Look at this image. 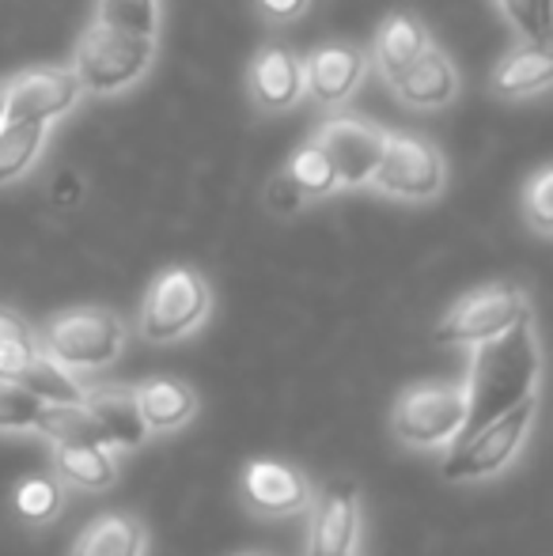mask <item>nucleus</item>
<instances>
[{"label": "nucleus", "instance_id": "nucleus-6", "mask_svg": "<svg viewBox=\"0 0 553 556\" xmlns=\"http://www.w3.org/2000/svg\"><path fill=\"white\" fill-rule=\"evenodd\" d=\"M535 409H539V394H527L524 402H516L512 409L497 413L493 420L463 435L451 458L443 462V477L448 481H474V477H489L501 466H508V458L519 451L527 428H531Z\"/></svg>", "mask_w": 553, "mask_h": 556}, {"label": "nucleus", "instance_id": "nucleus-31", "mask_svg": "<svg viewBox=\"0 0 553 556\" xmlns=\"http://www.w3.org/2000/svg\"><path fill=\"white\" fill-rule=\"evenodd\" d=\"M303 205H307V201H303V193L292 186V178H288L285 170H277L266 186V208L274 216H296Z\"/></svg>", "mask_w": 553, "mask_h": 556}, {"label": "nucleus", "instance_id": "nucleus-9", "mask_svg": "<svg viewBox=\"0 0 553 556\" xmlns=\"http://www.w3.org/2000/svg\"><path fill=\"white\" fill-rule=\"evenodd\" d=\"M84 99V88L68 65H38L27 73H15L8 80V122H46L76 111Z\"/></svg>", "mask_w": 553, "mask_h": 556}, {"label": "nucleus", "instance_id": "nucleus-30", "mask_svg": "<svg viewBox=\"0 0 553 556\" xmlns=\"http://www.w3.org/2000/svg\"><path fill=\"white\" fill-rule=\"evenodd\" d=\"M15 507H20L23 519L30 522H46L58 515L61 507V489L50 477H27V481L15 489Z\"/></svg>", "mask_w": 553, "mask_h": 556}, {"label": "nucleus", "instance_id": "nucleus-7", "mask_svg": "<svg viewBox=\"0 0 553 556\" xmlns=\"http://www.w3.org/2000/svg\"><path fill=\"white\" fill-rule=\"evenodd\" d=\"M387 132H391L387 125L372 122V117H364V114H330L318 122L311 140H315L326 152V160L334 163L338 190H361V186L372 182L379 160H384Z\"/></svg>", "mask_w": 553, "mask_h": 556}, {"label": "nucleus", "instance_id": "nucleus-4", "mask_svg": "<svg viewBox=\"0 0 553 556\" xmlns=\"http://www.w3.org/2000/svg\"><path fill=\"white\" fill-rule=\"evenodd\" d=\"M209 307H213V292L198 269H186V265L163 269L140 303V333L152 344L178 341L205 323Z\"/></svg>", "mask_w": 553, "mask_h": 556}, {"label": "nucleus", "instance_id": "nucleus-8", "mask_svg": "<svg viewBox=\"0 0 553 556\" xmlns=\"http://www.w3.org/2000/svg\"><path fill=\"white\" fill-rule=\"evenodd\" d=\"M524 315H531L524 288L489 285V288H478V292L463 295V300L440 318V326L432 330V341L436 344H478V341H486V337L508 330V326Z\"/></svg>", "mask_w": 553, "mask_h": 556}, {"label": "nucleus", "instance_id": "nucleus-12", "mask_svg": "<svg viewBox=\"0 0 553 556\" xmlns=\"http://www.w3.org/2000/svg\"><path fill=\"white\" fill-rule=\"evenodd\" d=\"M303 76L323 111H341L368 76V53L356 42H323L303 58Z\"/></svg>", "mask_w": 553, "mask_h": 556}, {"label": "nucleus", "instance_id": "nucleus-28", "mask_svg": "<svg viewBox=\"0 0 553 556\" xmlns=\"http://www.w3.org/2000/svg\"><path fill=\"white\" fill-rule=\"evenodd\" d=\"M38 409H42V397L30 394L23 382L0 375V432H27V428H35Z\"/></svg>", "mask_w": 553, "mask_h": 556}, {"label": "nucleus", "instance_id": "nucleus-24", "mask_svg": "<svg viewBox=\"0 0 553 556\" xmlns=\"http://www.w3.org/2000/svg\"><path fill=\"white\" fill-rule=\"evenodd\" d=\"M280 170L292 178V186L303 193V201H307V205H311V201H323V198H330V193H338V175H334V163L326 160V152L311 137L296 148L292 160H288Z\"/></svg>", "mask_w": 553, "mask_h": 556}, {"label": "nucleus", "instance_id": "nucleus-21", "mask_svg": "<svg viewBox=\"0 0 553 556\" xmlns=\"http://www.w3.org/2000/svg\"><path fill=\"white\" fill-rule=\"evenodd\" d=\"M68 556H144V527L126 515H103L80 530Z\"/></svg>", "mask_w": 553, "mask_h": 556}, {"label": "nucleus", "instance_id": "nucleus-14", "mask_svg": "<svg viewBox=\"0 0 553 556\" xmlns=\"http://www.w3.org/2000/svg\"><path fill=\"white\" fill-rule=\"evenodd\" d=\"M553 84V53L550 42H527L519 38L489 76V91L504 103H524V99L546 96Z\"/></svg>", "mask_w": 553, "mask_h": 556}, {"label": "nucleus", "instance_id": "nucleus-17", "mask_svg": "<svg viewBox=\"0 0 553 556\" xmlns=\"http://www.w3.org/2000/svg\"><path fill=\"white\" fill-rule=\"evenodd\" d=\"M243 489L251 504L266 515H292L307 504V481L280 462H251L243 473Z\"/></svg>", "mask_w": 553, "mask_h": 556}, {"label": "nucleus", "instance_id": "nucleus-3", "mask_svg": "<svg viewBox=\"0 0 553 556\" xmlns=\"http://www.w3.org/2000/svg\"><path fill=\"white\" fill-rule=\"evenodd\" d=\"M368 186L391 201L425 205V201H436L448 190V160L432 140L391 129L384 144V160H379Z\"/></svg>", "mask_w": 553, "mask_h": 556}, {"label": "nucleus", "instance_id": "nucleus-27", "mask_svg": "<svg viewBox=\"0 0 553 556\" xmlns=\"http://www.w3.org/2000/svg\"><path fill=\"white\" fill-rule=\"evenodd\" d=\"M501 20L527 42H550V0H493Z\"/></svg>", "mask_w": 553, "mask_h": 556}, {"label": "nucleus", "instance_id": "nucleus-26", "mask_svg": "<svg viewBox=\"0 0 553 556\" xmlns=\"http://www.w3.org/2000/svg\"><path fill=\"white\" fill-rule=\"evenodd\" d=\"M96 20L114 30H126V35L160 38L163 0H99Z\"/></svg>", "mask_w": 553, "mask_h": 556}, {"label": "nucleus", "instance_id": "nucleus-22", "mask_svg": "<svg viewBox=\"0 0 553 556\" xmlns=\"http://www.w3.org/2000/svg\"><path fill=\"white\" fill-rule=\"evenodd\" d=\"M15 382H23L42 402H84V387L73 379V371L42 349L30 352L27 364L15 371Z\"/></svg>", "mask_w": 553, "mask_h": 556}, {"label": "nucleus", "instance_id": "nucleus-11", "mask_svg": "<svg viewBox=\"0 0 553 556\" xmlns=\"http://www.w3.org/2000/svg\"><path fill=\"white\" fill-rule=\"evenodd\" d=\"M247 96L254 111L262 114H288L307 99V76L303 58L285 42H266L251 58L247 68Z\"/></svg>", "mask_w": 553, "mask_h": 556}, {"label": "nucleus", "instance_id": "nucleus-2", "mask_svg": "<svg viewBox=\"0 0 553 556\" xmlns=\"http://www.w3.org/2000/svg\"><path fill=\"white\" fill-rule=\"evenodd\" d=\"M155 58H160V38L126 35V30H114L106 23L91 20L84 35L76 38V53L68 68L80 80L84 96L114 99L137 88L152 73Z\"/></svg>", "mask_w": 553, "mask_h": 556}, {"label": "nucleus", "instance_id": "nucleus-16", "mask_svg": "<svg viewBox=\"0 0 553 556\" xmlns=\"http://www.w3.org/2000/svg\"><path fill=\"white\" fill-rule=\"evenodd\" d=\"M428 42H432V35H428V27L414 12H391V15H384V23L376 27L368 65L379 73V80L391 84Z\"/></svg>", "mask_w": 553, "mask_h": 556}, {"label": "nucleus", "instance_id": "nucleus-1", "mask_svg": "<svg viewBox=\"0 0 553 556\" xmlns=\"http://www.w3.org/2000/svg\"><path fill=\"white\" fill-rule=\"evenodd\" d=\"M539 337H535L531 315L516 318L508 330L486 337L474 344L470 375L463 382L466 394V420L455 440L470 435L478 425L493 420L497 413L512 409L527 394H539Z\"/></svg>", "mask_w": 553, "mask_h": 556}, {"label": "nucleus", "instance_id": "nucleus-10", "mask_svg": "<svg viewBox=\"0 0 553 556\" xmlns=\"http://www.w3.org/2000/svg\"><path fill=\"white\" fill-rule=\"evenodd\" d=\"M466 420L463 387H420L394 405V435L414 446H436L458 435Z\"/></svg>", "mask_w": 553, "mask_h": 556}, {"label": "nucleus", "instance_id": "nucleus-32", "mask_svg": "<svg viewBox=\"0 0 553 556\" xmlns=\"http://www.w3.org/2000/svg\"><path fill=\"white\" fill-rule=\"evenodd\" d=\"M311 0H254V12L269 23V27H288V23L303 20Z\"/></svg>", "mask_w": 553, "mask_h": 556}, {"label": "nucleus", "instance_id": "nucleus-18", "mask_svg": "<svg viewBox=\"0 0 553 556\" xmlns=\"http://www.w3.org/2000/svg\"><path fill=\"white\" fill-rule=\"evenodd\" d=\"M84 405L96 417L106 446H140L148 435L137 409V394L129 390H84Z\"/></svg>", "mask_w": 553, "mask_h": 556}, {"label": "nucleus", "instance_id": "nucleus-29", "mask_svg": "<svg viewBox=\"0 0 553 556\" xmlns=\"http://www.w3.org/2000/svg\"><path fill=\"white\" fill-rule=\"evenodd\" d=\"M524 220L531 224L535 235L550 239L553 235V170L539 167L531 182L524 186Z\"/></svg>", "mask_w": 553, "mask_h": 556}, {"label": "nucleus", "instance_id": "nucleus-35", "mask_svg": "<svg viewBox=\"0 0 553 556\" xmlns=\"http://www.w3.org/2000/svg\"><path fill=\"white\" fill-rule=\"evenodd\" d=\"M251 556H259V553H251Z\"/></svg>", "mask_w": 553, "mask_h": 556}, {"label": "nucleus", "instance_id": "nucleus-13", "mask_svg": "<svg viewBox=\"0 0 553 556\" xmlns=\"http://www.w3.org/2000/svg\"><path fill=\"white\" fill-rule=\"evenodd\" d=\"M387 88L394 91L402 106L410 111H420V114H432V111H443L451 106L458 96H463V76H458L455 61L440 50L436 42H428L425 50L394 76Z\"/></svg>", "mask_w": 553, "mask_h": 556}, {"label": "nucleus", "instance_id": "nucleus-33", "mask_svg": "<svg viewBox=\"0 0 553 556\" xmlns=\"http://www.w3.org/2000/svg\"><path fill=\"white\" fill-rule=\"evenodd\" d=\"M27 337H35V333L27 330V323H23L20 315H12V311L0 307V344H8V341H27Z\"/></svg>", "mask_w": 553, "mask_h": 556}, {"label": "nucleus", "instance_id": "nucleus-15", "mask_svg": "<svg viewBox=\"0 0 553 556\" xmlns=\"http://www.w3.org/2000/svg\"><path fill=\"white\" fill-rule=\"evenodd\" d=\"M356 542V489L353 481H330L311 519V556H353Z\"/></svg>", "mask_w": 553, "mask_h": 556}, {"label": "nucleus", "instance_id": "nucleus-20", "mask_svg": "<svg viewBox=\"0 0 553 556\" xmlns=\"http://www.w3.org/2000/svg\"><path fill=\"white\" fill-rule=\"evenodd\" d=\"M50 140L46 122H4L0 125V190L30 175Z\"/></svg>", "mask_w": 553, "mask_h": 556}, {"label": "nucleus", "instance_id": "nucleus-23", "mask_svg": "<svg viewBox=\"0 0 553 556\" xmlns=\"http://www.w3.org/2000/svg\"><path fill=\"white\" fill-rule=\"evenodd\" d=\"M35 428L53 443H99V446H106L96 417H91L84 402H42Z\"/></svg>", "mask_w": 553, "mask_h": 556}, {"label": "nucleus", "instance_id": "nucleus-5", "mask_svg": "<svg viewBox=\"0 0 553 556\" xmlns=\"http://www.w3.org/2000/svg\"><path fill=\"white\" fill-rule=\"evenodd\" d=\"M126 344V326L106 307H76L42 326V352L65 367H106Z\"/></svg>", "mask_w": 553, "mask_h": 556}, {"label": "nucleus", "instance_id": "nucleus-25", "mask_svg": "<svg viewBox=\"0 0 553 556\" xmlns=\"http://www.w3.org/2000/svg\"><path fill=\"white\" fill-rule=\"evenodd\" d=\"M58 469L65 481L80 484V489L114 484V462L99 443H58Z\"/></svg>", "mask_w": 553, "mask_h": 556}, {"label": "nucleus", "instance_id": "nucleus-34", "mask_svg": "<svg viewBox=\"0 0 553 556\" xmlns=\"http://www.w3.org/2000/svg\"><path fill=\"white\" fill-rule=\"evenodd\" d=\"M8 80H0V125H4L8 122Z\"/></svg>", "mask_w": 553, "mask_h": 556}, {"label": "nucleus", "instance_id": "nucleus-19", "mask_svg": "<svg viewBox=\"0 0 553 556\" xmlns=\"http://www.w3.org/2000/svg\"><path fill=\"white\" fill-rule=\"evenodd\" d=\"M137 409L144 420L148 432H171V428H183L193 417L198 402L193 394L175 379H152L137 390Z\"/></svg>", "mask_w": 553, "mask_h": 556}]
</instances>
